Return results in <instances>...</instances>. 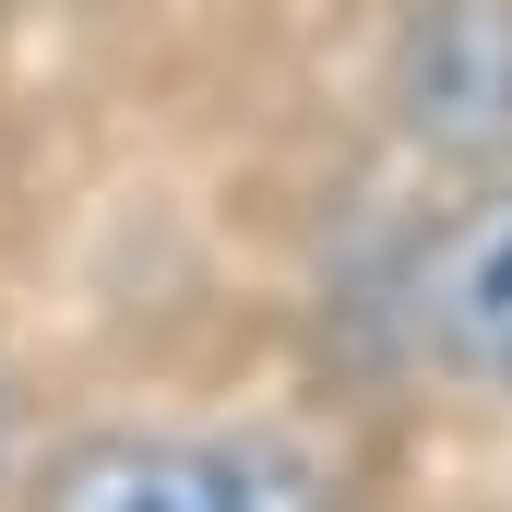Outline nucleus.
<instances>
[{
    "mask_svg": "<svg viewBox=\"0 0 512 512\" xmlns=\"http://www.w3.org/2000/svg\"><path fill=\"white\" fill-rule=\"evenodd\" d=\"M36 512H334L322 477L274 441H179V429H108L48 465Z\"/></svg>",
    "mask_w": 512,
    "mask_h": 512,
    "instance_id": "1",
    "label": "nucleus"
},
{
    "mask_svg": "<svg viewBox=\"0 0 512 512\" xmlns=\"http://www.w3.org/2000/svg\"><path fill=\"white\" fill-rule=\"evenodd\" d=\"M382 96L417 155L512 167V0H405Z\"/></svg>",
    "mask_w": 512,
    "mask_h": 512,
    "instance_id": "2",
    "label": "nucleus"
},
{
    "mask_svg": "<svg viewBox=\"0 0 512 512\" xmlns=\"http://www.w3.org/2000/svg\"><path fill=\"white\" fill-rule=\"evenodd\" d=\"M405 322L417 346L477 393H512V179H489L477 203H453L417 262H405Z\"/></svg>",
    "mask_w": 512,
    "mask_h": 512,
    "instance_id": "3",
    "label": "nucleus"
},
{
    "mask_svg": "<svg viewBox=\"0 0 512 512\" xmlns=\"http://www.w3.org/2000/svg\"><path fill=\"white\" fill-rule=\"evenodd\" d=\"M0 453H12V393H0Z\"/></svg>",
    "mask_w": 512,
    "mask_h": 512,
    "instance_id": "4",
    "label": "nucleus"
}]
</instances>
